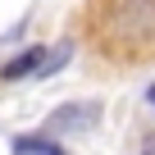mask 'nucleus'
<instances>
[{"label":"nucleus","mask_w":155,"mask_h":155,"mask_svg":"<svg viewBox=\"0 0 155 155\" xmlns=\"http://www.w3.org/2000/svg\"><path fill=\"white\" fill-rule=\"evenodd\" d=\"M96 119H101V101H68V105H59L46 119V132L50 137H59V132H87Z\"/></svg>","instance_id":"obj_1"},{"label":"nucleus","mask_w":155,"mask_h":155,"mask_svg":"<svg viewBox=\"0 0 155 155\" xmlns=\"http://www.w3.org/2000/svg\"><path fill=\"white\" fill-rule=\"evenodd\" d=\"M119 32H123L128 41H146V37H155V0H128Z\"/></svg>","instance_id":"obj_2"},{"label":"nucleus","mask_w":155,"mask_h":155,"mask_svg":"<svg viewBox=\"0 0 155 155\" xmlns=\"http://www.w3.org/2000/svg\"><path fill=\"white\" fill-rule=\"evenodd\" d=\"M46 55H50V50H23L18 59H9V64H5V78H28V73H41Z\"/></svg>","instance_id":"obj_3"},{"label":"nucleus","mask_w":155,"mask_h":155,"mask_svg":"<svg viewBox=\"0 0 155 155\" xmlns=\"http://www.w3.org/2000/svg\"><path fill=\"white\" fill-rule=\"evenodd\" d=\"M14 150L18 155H64L55 141H41V137H23V141H14Z\"/></svg>","instance_id":"obj_4"},{"label":"nucleus","mask_w":155,"mask_h":155,"mask_svg":"<svg viewBox=\"0 0 155 155\" xmlns=\"http://www.w3.org/2000/svg\"><path fill=\"white\" fill-rule=\"evenodd\" d=\"M68 55H73V46H68V41H64L55 55H46V64H41V78H50L55 68H64V64H68Z\"/></svg>","instance_id":"obj_5"},{"label":"nucleus","mask_w":155,"mask_h":155,"mask_svg":"<svg viewBox=\"0 0 155 155\" xmlns=\"http://www.w3.org/2000/svg\"><path fill=\"white\" fill-rule=\"evenodd\" d=\"M141 155H155V137H146V141H141Z\"/></svg>","instance_id":"obj_6"},{"label":"nucleus","mask_w":155,"mask_h":155,"mask_svg":"<svg viewBox=\"0 0 155 155\" xmlns=\"http://www.w3.org/2000/svg\"><path fill=\"white\" fill-rule=\"evenodd\" d=\"M150 110H155V87H150Z\"/></svg>","instance_id":"obj_7"}]
</instances>
